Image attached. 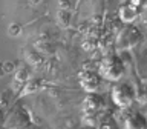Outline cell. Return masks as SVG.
<instances>
[{
	"mask_svg": "<svg viewBox=\"0 0 147 129\" xmlns=\"http://www.w3.org/2000/svg\"><path fill=\"white\" fill-rule=\"evenodd\" d=\"M141 39H142L141 31L135 26L127 25V26H124L117 35V41H115V43H117V49L129 51V49L135 48V46L141 41Z\"/></svg>",
	"mask_w": 147,
	"mask_h": 129,
	"instance_id": "cell-4",
	"label": "cell"
},
{
	"mask_svg": "<svg viewBox=\"0 0 147 129\" xmlns=\"http://www.w3.org/2000/svg\"><path fill=\"white\" fill-rule=\"evenodd\" d=\"M104 109V100L98 94H87L83 100V112H84V122L89 123L87 126L94 128L98 123V115Z\"/></svg>",
	"mask_w": 147,
	"mask_h": 129,
	"instance_id": "cell-3",
	"label": "cell"
},
{
	"mask_svg": "<svg viewBox=\"0 0 147 129\" xmlns=\"http://www.w3.org/2000/svg\"><path fill=\"white\" fill-rule=\"evenodd\" d=\"M119 128L121 129H147V118L138 111L124 109L119 115Z\"/></svg>",
	"mask_w": 147,
	"mask_h": 129,
	"instance_id": "cell-5",
	"label": "cell"
},
{
	"mask_svg": "<svg viewBox=\"0 0 147 129\" xmlns=\"http://www.w3.org/2000/svg\"><path fill=\"white\" fill-rule=\"evenodd\" d=\"M101 81H103V77L100 75L98 71L83 69L78 74V83L87 94H96V91L101 88Z\"/></svg>",
	"mask_w": 147,
	"mask_h": 129,
	"instance_id": "cell-6",
	"label": "cell"
},
{
	"mask_svg": "<svg viewBox=\"0 0 147 129\" xmlns=\"http://www.w3.org/2000/svg\"><path fill=\"white\" fill-rule=\"evenodd\" d=\"M87 129H95V128H87Z\"/></svg>",
	"mask_w": 147,
	"mask_h": 129,
	"instance_id": "cell-10",
	"label": "cell"
},
{
	"mask_svg": "<svg viewBox=\"0 0 147 129\" xmlns=\"http://www.w3.org/2000/svg\"><path fill=\"white\" fill-rule=\"evenodd\" d=\"M110 97H112V101L118 108L129 109L133 105V101L136 100V89L130 83H117L112 88Z\"/></svg>",
	"mask_w": 147,
	"mask_h": 129,
	"instance_id": "cell-2",
	"label": "cell"
},
{
	"mask_svg": "<svg viewBox=\"0 0 147 129\" xmlns=\"http://www.w3.org/2000/svg\"><path fill=\"white\" fill-rule=\"evenodd\" d=\"M136 100L140 103H147V83H140L136 88Z\"/></svg>",
	"mask_w": 147,
	"mask_h": 129,
	"instance_id": "cell-8",
	"label": "cell"
},
{
	"mask_svg": "<svg viewBox=\"0 0 147 129\" xmlns=\"http://www.w3.org/2000/svg\"><path fill=\"white\" fill-rule=\"evenodd\" d=\"M98 72L103 77V80L118 81L126 74V64H124L123 58L119 55L109 54V55L101 58V62L98 64Z\"/></svg>",
	"mask_w": 147,
	"mask_h": 129,
	"instance_id": "cell-1",
	"label": "cell"
},
{
	"mask_svg": "<svg viewBox=\"0 0 147 129\" xmlns=\"http://www.w3.org/2000/svg\"><path fill=\"white\" fill-rule=\"evenodd\" d=\"M118 16L124 23H132L138 18V8L133 3H124L121 5V8L118 9Z\"/></svg>",
	"mask_w": 147,
	"mask_h": 129,
	"instance_id": "cell-7",
	"label": "cell"
},
{
	"mask_svg": "<svg viewBox=\"0 0 147 129\" xmlns=\"http://www.w3.org/2000/svg\"><path fill=\"white\" fill-rule=\"evenodd\" d=\"M101 129H113V128H112V126H107V124H106V126H103Z\"/></svg>",
	"mask_w": 147,
	"mask_h": 129,
	"instance_id": "cell-9",
	"label": "cell"
}]
</instances>
